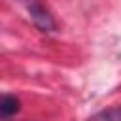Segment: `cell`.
Instances as JSON below:
<instances>
[{"label":"cell","mask_w":121,"mask_h":121,"mask_svg":"<svg viewBox=\"0 0 121 121\" xmlns=\"http://www.w3.org/2000/svg\"><path fill=\"white\" fill-rule=\"evenodd\" d=\"M17 2L28 11V15H30L32 23L38 26V30H42V32H55L57 30V23L42 0H17Z\"/></svg>","instance_id":"6da1fadb"},{"label":"cell","mask_w":121,"mask_h":121,"mask_svg":"<svg viewBox=\"0 0 121 121\" xmlns=\"http://www.w3.org/2000/svg\"><path fill=\"white\" fill-rule=\"evenodd\" d=\"M21 110V100L15 95H4L2 102H0V117L4 121H8L9 117H13L15 113H19Z\"/></svg>","instance_id":"7a4b0ae2"},{"label":"cell","mask_w":121,"mask_h":121,"mask_svg":"<svg viewBox=\"0 0 121 121\" xmlns=\"http://www.w3.org/2000/svg\"><path fill=\"white\" fill-rule=\"evenodd\" d=\"M87 121H121V104L106 108V110H100L98 113L91 115Z\"/></svg>","instance_id":"3957f363"}]
</instances>
